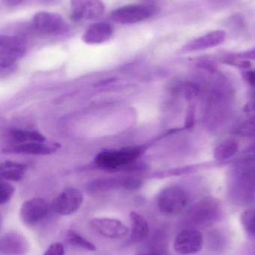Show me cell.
<instances>
[{
	"label": "cell",
	"instance_id": "obj_11",
	"mask_svg": "<svg viewBox=\"0 0 255 255\" xmlns=\"http://www.w3.org/2000/svg\"><path fill=\"white\" fill-rule=\"evenodd\" d=\"M49 213L47 202L41 198L25 201L20 208L21 220L25 224L33 225L43 220Z\"/></svg>",
	"mask_w": 255,
	"mask_h": 255
},
{
	"label": "cell",
	"instance_id": "obj_30",
	"mask_svg": "<svg viewBox=\"0 0 255 255\" xmlns=\"http://www.w3.org/2000/svg\"><path fill=\"white\" fill-rule=\"evenodd\" d=\"M24 0H3V2L8 7H15L22 4Z\"/></svg>",
	"mask_w": 255,
	"mask_h": 255
},
{
	"label": "cell",
	"instance_id": "obj_24",
	"mask_svg": "<svg viewBox=\"0 0 255 255\" xmlns=\"http://www.w3.org/2000/svg\"><path fill=\"white\" fill-rule=\"evenodd\" d=\"M121 187L127 190H137L142 186V182L139 178L134 177H127V178H121Z\"/></svg>",
	"mask_w": 255,
	"mask_h": 255
},
{
	"label": "cell",
	"instance_id": "obj_10",
	"mask_svg": "<svg viewBox=\"0 0 255 255\" xmlns=\"http://www.w3.org/2000/svg\"><path fill=\"white\" fill-rule=\"evenodd\" d=\"M91 226L100 235L110 239H121L130 234L128 228L118 220L106 217L93 219Z\"/></svg>",
	"mask_w": 255,
	"mask_h": 255
},
{
	"label": "cell",
	"instance_id": "obj_25",
	"mask_svg": "<svg viewBox=\"0 0 255 255\" xmlns=\"http://www.w3.org/2000/svg\"><path fill=\"white\" fill-rule=\"evenodd\" d=\"M240 134L244 136H255V120L248 121L239 128Z\"/></svg>",
	"mask_w": 255,
	"mask_h": 255
},
{
	"label": "cell",
	"instance_id": "obj_20",
	"mask_svg": "<svg viewBox=\"0 0 255 255\" xmlns=\"http://www.w3.org/2000/svg\"><path fill=\"white\" fill-rule=\"evenodd\" d=\"M121 187V178H102V179L94 180L88 183L87 190L91 193H98V192L107 191L111 189L117 187Z\"/></svg>",
	"mask_w": 255,
	"mask_h": 255
},
{
	"label": "cell",
	"instance_id": "obj_29",
	"mask_svg": "<svg viewBox=\"0 0 255 255\" xmlns=\"http://www.w3.org/2000/svg\"><path fill=\"white\" fill-rule=\"evenodd\" d=\"M239 57L240 58H246V59L255 60V49L243 52V53L240 54Z\"/></svg>",
	"mask_w": 255,
	"mask_h": 255
},
{
	"label": "cell",
	"instance_id": "obj_32",
	"mask_svg": "<svg viewBox=\"0 0 255 255\" xmlns=\"http://www.w3.org/2000/svg\"></svg>",
	"mask_w": 255,
	"mask_h": 255
},
{
	"label": "cell",
	"instance_id": "obj_22",
	"mask_svg": "<svg viewBox=\"0 0 255 255\" xmlns=\"http://www.w3.org/2000/svg\"><path fill=\"white\" fill-rule=\"evenodd\" d=\"M243 226L249 233L255 236V210H248L242 214Z\"/></svg>",
	"mask_w": 255,
	"mask_h": 255
},
{
	"label": "cell",
	"instance_id": "obj_27",
	"mask_svg": "<svg viewBox=\"0 0 255 255\" xmlns=\"http://www.w3.org/2000/svg\"><path fill=\"white\" fill-rule=\"evenodd\" d=\"M196 113H195V108L193 106H190L187 109V115L185 118V127L189 128L193 127L195 124V118H196Z\"/></svg>",
	"mask_w": 255,
	"mask_h": 255
},
{
	"label": "cell",
	"instance_id": "obj_21",
	"mask_svg": "<svg viewBox=\"0 0 255 255\" xmlns=\"http://www.w3.org/2000/svg\"><path fill=\"white\" fill-rule=\"evenodd\" d=\"M66 240L70 245L82 249V250L89 252H95L97 250V247L93 243L90 242L74 231L70 230L67 232V235H66Z\"/></svg>",
	"mask_w": 255,
	"mask_h": 255
},
{
	"label": "cell",
	"instance_id": "obj_12",
	"mask_svg": "<svg viewBox=\"0 0 255 255\" xmlns=\"http://www.w3.org/2000/svg\"><path fill=\"white\" fill-rule=\"evenodd\" d=\"M28 250V242L20 234L8 232L1 237L0 241L1 255H25Z\"/></svg>",
	"mask_w": 255,
	"mask_h": 255
},
{
	"label": "cell",
	"instance_id": "obj_31",
	"mask_svg": "<svg viewBox=\"0 0 255 255\" xmlns=\"http://www.w3.org/2000/svg\"></svg>",
	"mask_w": 255,
	"mask_h": 255
},
{
	"label": "cell",
	"instance_id": "obj_6",
	"mask_svg": "<svg viewBox=\"0 0 255 255\" xmlns=\"http://www.w3.org/2000/svg\"><path fill=\"white\" fill-rule=\"evenodd\" d=\"M105 12L101 0H70V16L75 22L94 20Z\"/></svg>",
	"mask_w": 255,
	"mask_h": 255
},
{
	"label": "cell",
	"instance_id": "obj_3",
	"mask_svg": "<svg viewBox=\"0 0 255 255\" xmlns=\"http://www.w3.org/2000/svg\"><path fill=\"white\" fill-rule=\"evenodd\" d=\"M157 11V7L152 4H128L113 10L111 18L117 23L130 25L146 20Z\"/></svg>",
	"mask_w": 255,
	"mask_h": 255
},
{
	"label": "cell",
	"instance_id": "obj_13",
	"mask_svg": "<svg viewBox=\"0 0 255 255\" xmlns=\"http://www.w3.org/2000/svg\"><path fill=\"white\" fill-rule=\"evenodd\" d=\"M113 34V28L107 22H99L89 25L82 35L84 43L100 44L108 41Z\"/></svg>",
	"mask_w": 255,
	"mask_h": 255
},
{
	"label": "cell",
	"instance_id": "obj_18",
	"mask_svg": "<svg viewBox=\"0 0 255 255\" xmlns=\"http://www.w3.org/2000/svg\"><path fill=\"white\" fill-rule=\"evenodd\" d=\"M239 150L238 141L232 138L222 141L214 149V158L219 161H224L234 157Z\"/></svg>",
	"mask_w": 255,
	"mask_h": 255
},
{
	"label": "cell",
	"instance_id": "obj_2",
	"mask_svg": "<svg viewBox=\"0 0 255 255\" xmlns=\"http://www.w3.org/2000/svg\"><path fill=\"white\" fill-rule=\"evenodd\" d=\"M187 202L188 196L185 190L175 186L163 189L157 197L159 211L165 215H178L185 209Z\"/></svg>",
	"mask_w": 255,
	"mask_h": 255
},
{
	"label": "cell",
	"instance_id": "obj_28",
	"mask_svg": "<svg viewBox=\"0 0 255 255\" xmlns=\"http://www.w3.org/2000/svg\"><path fill=\"white\" fill-rule=\"evenodd\" d=\"M244 78L252 86H255V70H249L244 73Z\"/></svg>",
	"mask_w": 255,
	"mask_h": 255
},
{
	"label": "cell",
	"instance_id": "obj_15",
	"mask_svg": "<svg viewBox=\"0 0 255 255\" xmlns=\"http://www.w3.org/2000/svg\"><path fill=\"white\" fill-rule=\"evenodd\" d=\"M61 145L55 142H31L18 144L14 148L15 152L33 155H47L53 154L59 149Z\"/></svg>",
	"mask_w": 255,
	"mask_h": 255
},
{
	"label": "cell",
	"instance_id": "obj_8",
	"mask_svg": "<svg viewBox=\"0 0 255 255\" xmlns=\"http://www.w3.org/2000/svg\"><path fill=\"white\" fill-rule=\"evenodd\" d=\"M221 215L220 204L212 198L203 199L192 208L189 216L196 224L205 225L214 223Z\"/></svg>",
	"mask_w": 255,
	"mask_h": 255
},
{
	"label": "cell",
	"instance_id": "obj_9",
	"mask_svg": "<svg viewBox=\"0 0 255 255\" xmlns=\"http://www.w3.org/2000/svg\"><path fill=\"white\" fill-rule=\"evenodd\" d=\"M204 239L202 233L196 229H188L178 234L174 243L175 251L178 254H196L202 250Z\"/></svg>",
	"mask_w": 255,
	"mask_h": 255
},
{
	"label": "cell",
	"instance_id": "obj_16",
	"mask_svg": "<svg viewBox=\"0 0 255 255\" xmlns=\"http://www.w3.org/2000/svg\"><path fill=\"white\" fill-rule=\"evenodd\" d=\"M130 220L132 226L130 241L131 244L141 242L148 236L149 232L148 222L143 216L134 211L130 213Z\"/></svg>",
	"mask_w": 255,
	"mask_h": 255
},
{
	"label": "cell",
	"instance_id": "obj_19",
	"mask_svg": "<svg viewBox=\"0 0 255 255\" xmlns=\"http://www.w3.org/2000/svg\"><path fill=\"white\" fill-rule=\"evenodd\" d=\"M10 138L18 144L31 142H46V137L37 130L12 129L10 131Z\"/></svg>",
	"mask_w": 255,
	"mask_h": 255
},
{
	"label": "cell",
	"instance_id": "obj_5",
	"mask_svg": "<svg viewBox=\"0 0 255 255\" xmlns=\"http://www.w3.org/2000/svg\"><path fill=\"white\" fill-rule=\"evenodd\" d=\"M26 43L19 35L1 34L0 36V66L7 68L25 55Z\"/></svg>",
	"mask_w": 255,
	"mask_h": 255
},
{
	"label": "cell",
	"instance_id": "obj_23",
	"mask_svg": "<svg viewBox=\"0 0 255 255\" xmlns=\"http://www.w3.org/2000/svg\"><path fill=\"white\" fill-rule=\"evenodd\" d=\"M15 189L12 184L7 181H1L0 185V204L1 205L7 203L13 197Z\"/></svg>",
	"mask_w": 255,
	"mask_h": 255
},
{
	"label": "cell",
	"instance_id": "obj_26",
	"mask_svg": "<svg viewBox=\"0 0 255 255\" xmlns=\"http://www.w3.org/2000/svg\"><path fill=\"white\" fill-rule=\"evenodd\" d=\"M43 255H64V248L59 243L51 244Z\"/></svg>",
	"mask_w": 255,
	"mask_h": 255
},
{
	"label": "cell",
	"instance_id": "obj_1",
	"mask_svg": "<svg viewBox=\"0 0 255 255\" xmlns=\"http://www.w3.org/2000/svg\"><path fill=\"white\" fill-rule=\"evenodd\" d=\"M144 152L145 148L143 146L106 150L97 154L94 158V163L102 169H119L136 161Z\"/></svg>",
	"mask_w": 255,
	"mask_h": 255
},
{
	"label": "cell",
	"instance_id": "obj_14",
	"mask_svg": "<svg viewBox=\"0 0 255 255\" xmlns=\"http://www.w3.org/2000/svg\"><path fill=\"white\" fill-rule=\"evenodd\" d=\"M226 33L225 31L220 30L211 31L186 44L184 50L186 52H194L215 47L222 44L226 40Z\"/></svg>",
	"mask_w": 255,
	"mask_h": 255
},
{
	"label": "cell",
	"instance_id": "obj_7",
	"mask_svg": "<svg viewBox=\"0 0 255 255\" xmlns=\"http://www.w3.org/2000/svg\"><path fill=\"white\" fill-rule=\"evenodd\" d=\"M83 196L80 190L73 187L64 189L52 202V209L59 215L74 214L82 206Z\"/></svg>",
	"mask_w": 255,
	"mask_h": 255
},
{
	"label": "cell",
	"instance_id": "obj_17",
	"mask_svg": "<svg viewBox=\"0 0 255 255\" xmlns=\"http://www.w3.org/2000/svg\"><path fill=\"white\" fill-rule=\"evenodd\" d=\"M27 166L23 163L6 160L1 164V176L4 181H19L25 175Z\"/></svg>",
	"mask_w": 255,
	"mask_h": 255
},
{
	"label": "cell",
	"instance_id": "obj_4",
	"mask_svg": "<svg viewBox=\"0 0 255 255\" xmlns=\"http://www.w3.org/2000/svg\"><path fill=\"white\" fill-rule=\"evenodd\" d=\"M31 28L37 34L46 36L60 35L67 32L68 25L61 15L52 12H38L33 16Z\"/></svg>",
	"mask_w": 255,
	"mask_h": 255
}]
</instances>
